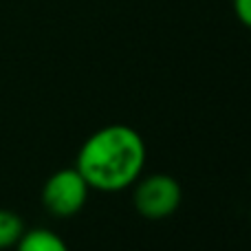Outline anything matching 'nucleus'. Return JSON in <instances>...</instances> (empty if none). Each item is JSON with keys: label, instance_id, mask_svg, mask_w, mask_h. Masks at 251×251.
Segmentation results:
<instances>
[{"label": "nucleus", "instance_id": "nucleus-5", "mask_svg": "<svg viewBox=\"0 0 251 251\" xmlns=\"http://www.w3.org/2000/svg\"><path fill=\"white\" fill-rule=\"evenodd\" d=\"M22 234H25L22 218L11 209H0V249L16 247Z\"/></svg>", "mask_w": 251, "mask_h": 251}, {"label": "nucleus", "instance_id": "nucleus-3", "mask_svg": "<svg viewBox=\"0 0 251 251\" xmlns=\"http://www.w3.org/2000/svg\"><path fill=\"white\" fill-rule=\"evenodd\" d=\"M183 199L181 185L168 174H152L143 178L134 190V207L148 221H161L172 216Z\"/></svg>", "mask_w": 251, "mask_h": 251}, {"label": "nucleus", "instance_id": "nucleus-1", "mask_svg": "<svg viewBox=\"0 0 251 251\" xmlns=\"http://www.w3.org/2000/svg\"><path fill=\"white\" fill-rule=\"evenodd\" d=\"M146 163V143L134 128L113 124L100 128L84 141L77 154V172L88 187L122 192L139 178Z\"/></svg>", "mask_w": 251, "mask_h": 251}, {"label": "nucleus", "instance_id": "nucleus-2", "mask_svg": "<svg viewBox=\"0 0 251 251\" xmlns=\"http://www.w3.org/2000/svg\"><path fill=\"white\" fill-rule=\"evenodd\" d=\"M88 183L77 168H64L53 172L42 187V205L57 218L75 216L88 199Z\"/></svg>", "mask_w": 251, "mask_h": 251}, {"label": "nucleus", "instance_id": "nucleus-4", "mask_svg": "<svg viewBox=\"0 0 251 251\" xmlns=\"http://www.w3.org/2000/svg\"><path fill=\"white\" fill-rule=\"evenodd\" d=\"M16 251H69L66 243L51 229H25L20 240L16 243Z\"/></svg>", "mask_w": 251, "mask_h": 251}, {"label": "nucleus", "instance_id": "nucleus-6", "mask_svg": "<svg viewBox=\"0 0 251 251\" xmlns=\"http://www.w3.org/2000/svg\"><path fill=\"white\" fill-rule=\"evenodd\" d=\"M234 9L236 16L240 18V22L251 29V0H234Z\"/></svg>", "mask_w": 251, "mask_h": 251}]
</instances>
